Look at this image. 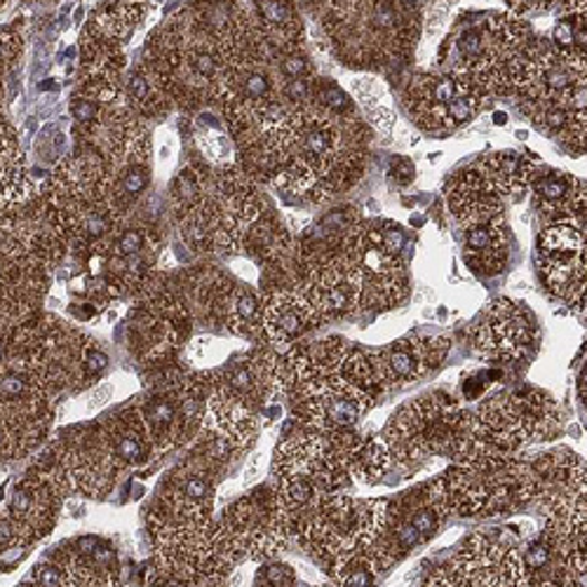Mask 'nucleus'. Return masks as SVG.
Segmentation results:
<instances>
[{"label": "nucleus", "instance_id": "35", "mask_svg": "<svg viewBox=\"0 0 587 587\" xmlns=\"http://www.w3.org/2000/svg\"><path fill=\"white\" fill-rule=\"evenodd\" d=\"M106 369H108V355L95 343H87L85 353H82V376H80V381L87 383L92 379H99Z\"/></svg>", "mask_w": 587, "mask_h": 587}, {"label": "nucleus", "instance_id": "6", "mask_svg": "<svg viewBox=\"0 0 587 587\" xmlns=\"http://www.w3.org/2000/svg\"><path fill=\"white\" fill-rule=\"evenodd\" d=\"M404 245V228L388 219H358L341 233L339 247L360 275V309H395L409 296Z\"/></svg>", "mask_w": 587, "mask_h": 587}, {"label": "nucleus", "instance_id": "9", "mask_svg": "<svg viewBox=\"0 0 587 587\" xmlns=\"http://www.w3.org/2000/svg\"><path fill=\"white\" fill-rule=\"evenodd\" d=\"M461 419L463 407L459 400L444 390H432L402 404L388 419L381 440L390 451V459L400 466L421 463L432 456L449 459Z\"/></svg>", "mask_w": 587, "mask_h": 587}, {"label": "nucleus", "instance_id": "24", "mask_svg": "<svg viewBox=\"0 0 587 587\" xmlns=\"http://www.w3.org/2000/svg\"><path fill=\"white\" fill-rule=\"evenodd\" d=\"M540 158L536 154H517V150H498V154L485 156L475 167L480 169L489 184L501 193L512 195L529 188L534 172L538 169Z\"/></svg>", "mask_w": 587, "mask_h": 587}, {"label": "nucleus", "instance_id": "16", "mask_svg": "<svg viewBox=\"0 0 587 587\" xmlns=\"http://www.w3.org/2000/svg\"><path fill=\"white\" fill-rule=\"evenodd\" d=\"M451 351V339L447 336H425V334H409L395 343L369 351V364L374 369V379L381 390L393 393L404 385L417 383L432 374Z\"/></svg>", "mask_w": 587, "mask_h": 587}, {"label": "nucleus", "instance_id": "32", "mask_svg": "<svg viewBox=\"0 0 587 587\" xmlns=\"http://www.w3.org/2000/svg\"><path fill=\"white\" fill-rule=\"evenodd\" d=\"M379 571L374 569V564L366 559V555H358L351 559L345 567L332 578V587H374Z\"/></svg>", "mask_w": 587, "mask_h": 587}, {"label": "nucleus", "instance_id": "8", "mask_svg": "<svg viewBox=\"0 0 587 587\" xmlns=\"http://www.w3.org/2000/svg\"><path fill=\"white\" fill-rule=\"evenodd\" d=\"M453 515L480 517L515 512L538 498V477L531 459L453 466L442 475Z\"/></svg>", "mask_w": 587, "mask_h": 587}, {"label": "nucleus", "instance_id": "30", "mask_svg": "<svg viewBox=\"0 0 587 587\" xmlns=\"http://www.w3.org/2000/svg\"><path fill=\"white\" fill-rule=\"evenodd\" d=\"M355 99L362 106V111L366 114L369 123L374 125L376 133L390 135L395 127V114L390 111V106L383 101L385 90L383 85L374 78H362L355 82Z\"/></svg>", "mask_w": 587, "mask_h": 587}, {"label": "nucleus", "instance_id": "11", "mask_svg": "<svg viewBox=\"0 0 587 587\" xmlns=\"http://www.w3.org/2000/svg\"><path fill=\"white\" fill-rule=\"evenodd\" d=\"M362 444L355 430L317 432L294 423L275 449V477H303L322 493H339L353 482L351 468Z\"/></svg>", "mask_w": 587, "mask_h": 587}, {"label": "nucleus", "instance_id": "34", "mask_svg": "<svg viewBox=\"0 0 587 587\" xmlns=\"http://www.w3.org/2000/svg\"><path fill=\"white\" fill-rule=\"evenodd\" d=\"M198 148L205 154V158L216 165V167H224L231 165V154H233V144L231 139L219 133V129H209L207 133L198 135Z\"/></svg>", "mask_w": 587, "mask_h": 587}, {"label": "nucleus", "instance_id": "20", "mask_svg": "<svg viewBox=\"0 0 587 587\" xmlns=\"http://www.w3.org/2000/svg\"><path fill=\"white\" fill-rule=\"evenodd\" d=\"M449 214L459 228L503 219L506 205L485 174L477 167H468L456 174L449 186Z\"/></svg>", "mask_w": 587, "mask_h": 587}, {"label": "nucleus", "instance_id": "12", "mask_svg": "<svg viewBox=\"0 0 587 587\" xmlns=\"http://www.w3.org/2000/svg\"><path fill=\"white\" fill-rule=\"evenodd\" d=\"M409 118L430 135H449L475 120L491 104V97L468 80L451 74H417L402 95Z\"/></svg>", "mask_w": 587, "mask_h": 587}, {"label": "nucleus", "instance_id": "1", "mask_svg": "<svg viewBox=\"0 0 587 587\" xmlns=\"http://www.w3.org/2000/svg\"><path fill=\"white\" fill-rule=\"evenodd\" d=\"M285 398L306 430H353L381 400L374 369L360 348L339 336L294 343L282 353Z\"/></svg>", "mask_w": 587, "mask_h": 587}, {"label": "nucleus", "instance_id": "23", "mask_svg": "<svg viewBox=\"0 0 587 587\" xmlns=\"http://www.w3.org/2000/svg\"><path fill=\"white\" fill-rule=\"evenodd\" d=\"M241 250L268 271L290 266L296 256L294 235L271 212H261L256 216V222L243 237Z\"/></svg>", "mask_w": 587, "mask_h": 587}, {"label": "nucleus", "instance_id": "41", "mask_svg": "<svg viewBox=\"0 0 587 587\" xmlns=\"http://www.w3.org/2000/svg\"><path fill=\"white\" fill-rule=\"evenodd\" d=\"M0 355H3V345H0Z\"/></svg>", "mask_w": 587, "mask_h": 587}, {"label": "nucleus", "instance_id": "37", "mask_svg": "<svg viewBox=\"0 0 587 587\" xmlns=\"http://www.w3.org/2000/svg\"><path fill=\"white\" fill-rule=\"evenodd\" d=\"M17 531H19V527L14 525L12 519L0 517V548H10L12 542L17 540Z\"/></svg>", "mask_w": 587, "mask_h": 587}, {"label": "nucleus", "instance_id": "22", "mask_svg": "<svg viewBox=\"0 0 587 587\" xmlns=\"http://www.w3.org/2000/svg\"><path fill=\"white\" fill-rule=\"evenodd\" d=\"M463 233V261L480 277L501 273L510 256V226L508 219H493L461 228Z\"/></svg>", "mask_w": 587, "mask_h": 587}, {"label": "nucleus", "instance_id": "15", "mask_svg": "<svg viewBox=\"0 0 587 587\" xmlns=\"http://www.w3.org/2000/svg\"><path fill=\"white\" fill-rule=\"evenodd\" d=\"M536 256L548 292L567 301L569 311L585 322V228L548 226L538 235Z\"/></svg>", "mask_w": 587, "mask_h": 587}, {"label": "nucleus", "instance_id": "31", "mask_svg": "<svg viewBox=\"0 0 587 587\" xmlns=\"http://www.w3.org/2000/svg\"><path fill=\"white\" fill-rule=\"evenodd\" d=\"M393 466V459H390V451L383 444L381 438H362V444L355 453L353 459V468H351V477L358 482L364 485H376L381 477L390 470Z\"/></svg>", "mask_w": 587, "mask_h": 587}, {"label": "nucleus", "instance_id": "2", "mask_svg": "<svg viewBox=\"0 0 587 587\" xmlns=\"http://www.w3.org/2000/svg\"><path fill=\"white\" fill-rule=\"evenodd\" d=\"M332 55L348 69L388 71L407 63L423 33V3L330 0L315 8Z\"/></svg>", "mask_w": 587, "mask_h": 587}, {"label": "nucleus", "instance_id": "38", "mask_svg": "<svg viewBox=\"0 0 587 587\" xmlns=\"http://www.w3.org/2000/svg\"><path fill=\"white\" fill-rule=\"evenodd\" d=\"M421 587H449L447 585V580H444V576H442V571H438V574H432Z\"/></svg>", "mask_w": 587, "mask_h": 587}, {"label": "nucleus", "instance_id": "33", "mask_svg": "<svg viewBox=\"0 0 587 587\" xmlns=\"http://www.w3.org/2000/svg\"><path fill=\"white\" fill-rule=\"evenodd\" d=\"M254 587H311L306 583H301L294 567L285 561H266L264 567L258 569ZM332 587V585H330Z\"/></svg>", "mask_w": 587, "mask_h": 587}, {"label": "nucleus", "instance_id": "14", "mask_svg": "<svg viewBox=\"0 0 587 587\" xmlns=\"http://www.w3.org/2000/svg\"><path fill=\"white\" fill-rule=\"evenodd\" d=\"M472 351L493 364H517L534 355L540 330L527 303L496 299L475 320L470 330Z\"/></svg>", "mask_w": 587, "mask_h": 587}, {"label": "nucleus", "instance_id": "27", "mask_svg": "<svg viewBox=\"0 0 587 587\" xmlns=\"http://www.w3.org/2000/svg\"><path fill=\"white\" fill-rule=\"evenodd\" d=\"M585 14H587L585 0L583 3L580 0H576V3H564L561 14L557 17V21L552 25V31L548 36V40L552 42V48L559 55L585 61V40H587Z\"/></svg>", "mask_w": 587, "mask_h": 587}, {"label": "nucleus", "instance_id": "7", "mask_svg": "<svg viewBox=\"0 0 587 587\" xmlns=\"http://www.w3.org/2000/svg\"><path fill=\"white\" fill-rule=\"evenodd\" d=\"M214 550L224 569L237 561H273L292 538L275 487L264 485L237 498L214 525Z\"/></svg>", "mask_w": 587, "mask_h": 587}, {"label": "nucleus", "instance_id": "3", "mask_svg": "<svg viewBox=\"0 0 587 587\" xmlns=\"http://www.w3.org/2000/svg\"><path fill=\"white\" fill-rule=\"evenodd\" d=\"M557 428V404L538 388L498 390L463 409L449 459L453 466L515 459L531 440Z\"/></svg>", "mask_w": 587, "mask_h": 587}, {"label": "nucleus", "instance_id": "18", "mask_svg": "<svg viewBox=\"0 0 587 587\" xmlns=\"http://www.w3.org/2000/svg\"><path fill=\"white\" fill-rule=\"evenodd\" d=\"M534 209L552 224H574L585 228V179L571 172L538 165L529 182Z\"/></svg>", "mask_w": 587, "mask_h": 587}, {"label": "nucleus", "instance_id": "29", "mask_svg": "<svg viewBox=\"0 0 587 587\" xmlns=\"http://www.w3.org/2000/svg\"><path fill=\"white\" fill-rule=\"evenodd\" d=\"M209 177L200 167H184L172 182L169 188V200L174 219L182 222L188 212L198 207L207 193Z\"/></svg>", "mask_w": 587, "mask_h": 587}, {"label": "nucleus", "instance_id": "25", "mask_svg": "<svg viewBox=\"0 0 587 587\" xmlns=\"http://www.w3.org/2000/svg\"><path fill=\"white\" fill-rule=\"evenodd\" d=\"M261 317H264V301H261V296L252 287L243 285V282H235L224 311L226 327L237 336L258 339L264 334Z\"/></svg>", "mask_w": 587, "mask_h": 587}, {"label": "nucleus", "instance_id": "4", "mask_svg": "<svg viewBox=\"0 0 587 587\" xmlns=\"http://www.w3.org/2000/svg\"><path fill=\"white\" fill-rule=\"evenodd\" d=\"M534 38L529 21L510 12L463 14L438 52V71L480 87L491 99L510 95L515 61Z\"/></svg>", "mask_w": 587, "mask_h": 587}, {"label": "nucleus", "instance_id": "28", "mask_svg": "<svg viewBox=\"0 0 587 587\" xmlns=\"http://www.w3.org/2000/svg\"><path fill=\"white\" fill-rule=\"evenodd\" d=\"M144 14L141 3H99L92 10L90 25L114 40H120L135 31L139 19Z\"/></svg>", "mask_w": 587, "mask_h": 587}, {"label": "nucleus", "instance_id": "21", "mask_svg": "<svg viewBox=\"0 0 587 587\" xmlns=\"http://www.w3.org/2000/svg\"><path fill=\"white\" fill-rule=\"evenodd\" d=\"M256 33L277 55H290L306 46V25L296 3H241Z\"/></svg>", "mask_w": 587, "mask_h": 587}, {"label": "nucleus", "instance_id": "26", "mask_svg": "<svg viewBox=\"0 0 587 587\" xmlns=\"http://www.w3.org/2000/svg\"><path fill=\"white\" fill-rule=\"evenodd\" d=\"M125 92H127L129 108H135V111L141 116L163 114L165 108L172 104V97L167 92L165 82L154 69L148 67L146 61L133 71V76L127 78Z\"/></svg>", "mask_w": 587, "mask_h": 587}, {"label": "nucleus", "instance_id": "39", "mask_svg": "<svg viewBox=\"0 0 587 587\" xmlns=\"http://www.w3.org/2000/svg\"><path fill=\"white\" fill-rule=\"evenodd\" d=\"M6 444H8V438H6V430H3V428H0V451H3V449H6Z\"/></svg>", "mask_w": 587, "mask_h": 587}, {"label": "nucleus", "instance_id": "5", "mask_svg": "<svg viewBox=\"0 0 587 587\" xmlns=\"http://www.w3.org/2000/svg\"><path fill=\"white\" fill-rule=\"evenodd\" d=\"M388 498L324 496L301 521L294 538L317 567L334 578L348 561L362 555L385 525Z\"/></svg>", "mask_w": 587, "mask_h": 587}, {"label": "nucleus", "instance_id": "19", "mask_svg": "<svg viewBox=\"0 0 587 587\" xmlns=\"http://www.w3.org/2000/svg\"><path fill=\"white\" fill-rule=\"evenodd\" d=\"M508 546L501 536L470 534L442 567L449 587H501V564Z\"/></svg>", "mask_w": 587, "mask_h": 587}, {"label": "nucleus", "instance_id": "40", "mask_svg": "<svg viewBox=\"0 0 587 587\" xmlns=\"http://www.w3.org/2000/svg\"><path fill=\"white\" fill-rule=\"evenodd\" d=\"M17 587H38L36 583H21V585H17Z\"/></svg>", "mask_w": 587, "mask_h": 587}, {"label": "nucleus", "instance_id": "10", "mask_svg": "<svg viewBox=\"0 0 587 587\" xmlns=\"http://www.w3.org/2000/svg\"><path fill=\"white\" fill-rule=\"evenodd\" d=\"M451 515L444 480L434 477L417 489L404 491L398 501H390L385 525L364 555L381 574L432 540Z\"/></svg>", "mask_w": 587, "mask_h": 587}, {"label": "nucleus", "instance_id": "13", "mask_svg": "<svg viewBox=\"0 0 587 587\" xmlns=\"http://www.w3.org/2000/svg\"><path fill=\"white\" fill-rule=\"evenodd\" d=\"M585 61L559 55L548 36H534L515 61L510 97L517 106L569 101L585 87Z\"/></svg>", "mask_w": 587, "mask_h": 587}, {"label": "nucleus", "instance_id": "36", "mask_svg": "<svg viewBox=\"0 0 587 587\" xmlns=\"http://www.w3.org/2000/svg\"><path fill=\"white\" fill-rule=\"evenodd\" d=\"M390 177L395 179V184L407 186L409 182H414L417 167L409 158H393V160H390Z\"/></svg>", "mask_w": 587, "mask_h": 587}, {"label": "nucleus", "instance_id": "17", "mask_svg": "<svg viewBox=\"0 0 587 587\" xmlns=\"http://www.w3.org/2000/svg\"><path fill=\"white\" fill-rule=\"evenodd\" d=\"M261 301H264L261 327H264V336L275 345H294L324 324L309 296L296 287L294 271L275 273Z\"/></svg>", "mask_w": 587, "mask_h": 587}]
</instances>
